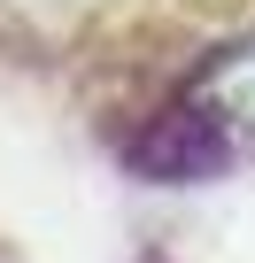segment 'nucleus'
<instances>
[{
    "label": "nucleus",
    "mask_w": 255,
    "mask_h": 263,
    "mask_svg": "<svg viewBox=\"0 0 255 263\" xmlns=\"http://www.w3.org/2000/svg\"><path fill=\"white\" fill-rule=\"evenodd\" d=\"M178 132L193 140V163H217L224 147L255 140V47L224 54V62L201 78V93H193V108L178 116ZM193 163H186V171H193Z\"/></svg>",
    "instance_id": "1"
}]
</instances>
